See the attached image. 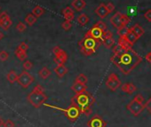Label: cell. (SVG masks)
I'll list each match as a JSON object with an SVG mask.
<instances>
[{
	"instance_id": "1",
	"label": "cell",
	"mask_w": 151,
	"mask_h": 127,
	"mask_svg": "<svg viewBox=\"0 0 151 127\" xmlns=\"http://www.w3.org/2000/svg\"><path fill=\"white\" fill-rule=\"evenodd\" d=\"M113 52L111 62L124 75L130 74L142 61V58L132 49L125 50L118 44L113 48Z\"/></svg>"
},
{
	"instance_id": "2",
	"label": "cell",
	"mask_w": 151,
	"mask_h": 127,
	"mask_svg": "<svg viewBox=\"0 0 151 127\" xmlns=\"http://www.w3.org/2000/svg\"><path fill=\"white\" fill-rule=\"evenodd\" d=\"M70 102L76 108H78L81 114L86 116H90L92 114L91 107L95 102V98L87 91H85L80 93H77L71 98Z\"/></svg>"
},
{
	"instance_id": "3",
	"label": "cell",
	"mask_w": 151,
	"mask_h": 127,
	"mask_svg": "<svg viewBox=\"0 0 151 127\" xmlns=\"http://www.w3.org/2000/svg\"><path fill=\"white\" fill-rule=\"evenodd\" d=\"M101 40L95 39L87 35H85L84 38L78 42L80 52L86 56H90L96 52V50L101 46Z\"/></svg>"
},
{
	"instance_id": "4",
	"label": "cell",
	"mask_w": 151,
	"mask_h": 127,
	"mask_svg": "<svg viewBox=\"0 0 151 127\" xmlns=\"http://www.w3.org/2000/svg\"><path fill=\"white\" fill-rule=\"evenodd\" d=\"M48 97L45 93V90L41 86V85H37L27 97L28 101L36 108H38L42 105H44Z\"/></svg>"
},
{
	"instance_id": "5",
	"label": "cell",
	"mask_w": 151,
	"mask_h": 127,
	"mask_svg": "<svg viewBox=\"0 0 151 127\" xmlns=\"http://www.w3.org/2000/svg\"><path fill=\"white\" fill-rule=\"evenodd\" d=\"M44 106H45V107H49V108H54V109H56V110H60V112H62L66 116H67V118L70 121V122H76L78 120V118L79 117V116H80V111H79V109L78 108H76L74 105H70L68 108H60V107H57V106H52V105H49V104H46V103H45L44 104Z\"/></svg>"
},
{
	"instance_id": "6",
	"label": "cell",
	"mask_w": 151,
	"mask_h": 127,
	"mask_svg": "<svg viewBox=\"0 0 151 127\" xmlns=\"http://www.w3.org/2000/svg\"><path fill=\"white\" fill-rule=\"evenodd\" d=\"M34 77L27 71H22L20 75H18L17 77V82L23 89L29 88V85H31V84L34 82Z\"/></svg>"
},
{
	"instance_id": "7",
	"label": "cell",
	"mask_w": 151,
	"mask_h": 127,
	"mask_svg": "<svg viewBox=\"0 0 151 127\" xmlns=\"http://www.w3.org/2000/svg\"><path fill=\"white\" fill-rule=\"evenodd\" d=\"M126 108L134 116H138L141 112L142 110L145 108L144 107V104L143 103H140L139 101H138L137 100H135L133 98L132 100H131L127 105H126Z\"/></svg>"
},
{
	"instance_id": "8",
	"label": "cell",
	"mask_w": 151,
	"mask_h": 127,
	"mask_svg": "<svg viewBox=\"0 0 151 127\" xmlns=\"http://www.w3.org/2000/svg\"><path fill=\"white\" fill-rule=\"evenodd\" d=\"M106 86L112 92H115L116 91L120 86H121V81L120 79L118 78L117 75L115 74V73H111L107 81H106Z\"/></svg>"
},
{
	"instance_id": "9",
	"label": "cell",
	"mask_w": 151,
	"mask_h": 127,
	"mask_svg": "<svg viewBox=\"0 0 151 127\" xmlns=\"http://www.w3.org/2000/svg\"><path fill=\"white\" fill-rule=\"evenodd\" d=\"M13 24V22L6 12H2L0 14V28L4 31L8 30Z\"/></svg>"
},
{
	"instance_id": "10",
	"label": "cell",
	"mask_w": 151,
	"mask_h": 127,
	"mask_svg": "<svg viewBox=\"0 0 151 127\" xmlns=\"http://www.w3.org/2000/svg\"><path fill=\"white\" fill-rule=\"evenodd\" d=\"M87 125L88 127H106L107 123L101 116L95 115L87 122Z\"/></svg>"
},
{
	"instance_id": "11",
	"label": "cell",
	"mask_w": 151,
	"mask_h": 127,
	"mask_svg": "<svg viewBox=\"0 0 151 127\" xmlns=\"http://www.w3.org/2000/svg\"><path fill=\"white\" fill-rule=\"evenodd\" d=\"M68 60V54L64 50H60V52L55 55V57L53 58V61L55 62V64H57V66L59 65H64L65 62Z\"/></svg>"
},
{
	"instance_id": "12",
	"label": "cell",
	"mask_w": 151,
	"mask_h": 127,
	"mask_svg": "<svg viewBox=\"0 0 151 127\" xmlns=\"http://www.w3.org/2000/svg\"><path fill=\"white\" fill-rule=\"evenodd\" d=\"M102 34H103V31L101 29H99V28H97L95 26H93L92 29H90L86 33V35H87V36H89L91 37H93L95 39H100V40H101Z\"/></svg>"
},
{
	"instance_id": "13",
	"label": "cell",
	"mask_w": 151,
	"mask_h": 127,
	"mask_svg": "<svg viewBox=\"0 0 151 127\" xmlns=\"http://www.w3.org/2000/svg\"><path fill=\"white\" fill-rule=\"evenodd\" d=\"M121 15L122 14L117 12L111 18H110V23L112 24V26L116 29H119L120 27H122V22H121Z\"/></svg>"
},
{
	"instance_id": "14",
	"label": "cell",
	"mask_w": 151,
	"mask_h": 127,
	"mask_svg": "<svg viewBox=\"0 0 151 127\" xmlns=\"http://www.w3.org/2000/svg\"><path fill=\"white\" fill-rule=\"evenodd\" d=\"M95 14L101 19L105 18L108 16V14H109L107 7H106V5H104L103 3H101L96 9H95Z\"/></svg>"
},
{
	"instance_id": "15",
	"label": "cell",
	"mask_w": 151,
	"mask_h": 127,
	"mask_svg": "<svg viewBox=\"0 0 151 127\" xmlns=\"http://www.w3.org/2000/svg\"><path fill=\"white\" fill-rule=\"evenodd\" d=\"M121 90L124 93H126L128 94H132L133 93L136 92V86L132 83H125L124 85H121Z\"/></svg>"
},
{
	"instance_id": "16",
	"label": "cell",
	"mask_w": 151,
	"mask_h": 127,
	"mask_svg": "<svg viewBox=\"0 0 151 127\" xmlns=\"http://www.w3.org/2000/svg\"><path fill=\"white\" fill-rule=\"evenodd\" d=\"M87 89V85H84V84H81V83H78V82H75L72 86H71V90L77 93H83L85 91H86Z\"/></svg>"
},
{
	"instance_id": "17",
	"label": "cell",
	"mask_w": 151,
	"mask_h": 127,
	"mask_svg": "<svg viewBox=\"0 0 151 127\" xmlns=\"http://www.w3.org/2000/svg\"><path fill=\"white\" fill-rule=\"evenodd\" d=\"M72 7H74V9L78 12H81L86 6V3L85 0H73L71 3Z\"/></svg>"
},
{
	"instance_id": "18",
	"label": "cell",
	"mask_w": 151,
	"mask_h": 127,
	"mask_svg": "<svg viewBox=\"0 0 151 127\" xmlns=\"http://www.w3.org/2000/svg\"><path fill=\"white\" fill-rule=\"evenodd\" d=\"M62 15L65 18V20L72 22L75 18V14H74V11L71 9V7L67 6L63 11H62Z\"/></svg>"
},
{
	"instance_id": "19",
	"label": "cell",
	"mask_w": 151,
	"mask_h": 127,
	"mask_svg": "<svg viewBox=\"0 0 151 127\" xmlns=\"http://www.w3.org/2000/svg\"><path fill=\"white\" fill-rule=\"evenodd\" d=\"M54 72L57 75L58 77H63L65 75L68 74V70L65 65H59L54 69Z\"/></svg>"
},
{
	"instance_id": "20",
	"label": "cell",
	"mask_w": 151,
	"mask_h": 127,
	"mask_svg": "<svg viewBox=\"0 0 151 127\" xmlns=\"http://www.w3.org/2000/svg\"><path fill=\"white\" fill-rule=\"evenodd\" d=\"M119 46H121L123 49H125V50H129V49H132V45L131 43H129L127 41V39L125 37H119L118 39V44H117Z\"/></svg>"
},
{
	"instance_id": "21",
	"label": "cell",
	"mask_w": 151,
	"mask_h": 127,
	"mask_svg": "<svg viewBox=\"0 0 151 127\" xmlns=\"http://www.w3.org/2000/svg\"><path fill=\"white\" fill-rule=\"evenodd\" d=\"M130 29L136 35V37H137L138 38H139V37H140L141 36H143V34H144V29H143L142 27L139 26V24L133 25Z\"/></svg>"
},
{
	"instance_id": "22",
	"label": "cell",
	"mask_w": 151,
	"mask_h": 127,
	"mask_svg": "<svg viewBox=\"0 0 151 127\" xmlns=\"http://www.w3.org/2000/svg\"><path fill=\"white\" fill-rule=\"evenodd\" d=\"M77 20H78V23L80 26H86V25L89 22V21H90L89 17H88L86 14H80V15L78 17Z\"/></svg>"
},
{
	"instance_id": "23",
	"label": "cell",
	"mask_w": 151,
	"mask_h": 127,
	"mask_svg": "<svg viewBox=\"0 0 151 127\" xmlns=\"http://www.w3.org/2000/svg\"><path fill=\"white\" fill-rule=\"evenodd\" d=\"M14 54L18 57V59L20 60H26V59H27V57H28V54H27V52H25V51H23V50H21V49H19L18 47L15 49V51H14Z\"/></svg>"
},
{
	"instance_id": "24",
	"label": "cell",
	"mask_w": 151,
	"mask_h": 127,
	"mask_svg": "<svg viewBox=\"0 0 151 127\" xmlns=\"http://www.w3.org/2000/svg\"><path fill=\"white\" fill-rule=\"evenodd\" d=\"M37 17L31 13L27 14V16L25 17V22L29 25V26H33L36 22H37Z\"/></svg>"
},
{
	"instance_id": "25",
	"label": "cell",
	"mask_w": 151,
	"mask_h": 127,
	"mask_svg": "<svg viewBox=\"0 0 151 127\" xmlns=\"http://www.w3.org/2000/svg\"><path fill=\"white\" fill-rule=\"evenodd\" d=\"M38 74H39V76H40V77H41L42 79H46V78H48L49 76L51 75V70H50L47 67H44V68H42V69L39 70Z\"/></svg>"
},
{
	"instance_id": "26",
	"label": "cell",
	"mask_w": 151,
	"mask_h": 127,
	"mask_svg": "<svg viewBox=\"0 0 151 127\" xmlns=\"http://www.w3.org/2000/svg\"><path fill=\"white\" fill-rule=\"evenodd\" d=\"M17 77H18V75L16 74L14 70H10V72L6 76V78L10 84H14L15 82H17Z\"/></svg>"
},
{
	"instance_id": "27",
	"label": "cell",
	"mask_w": 151,
	"mask_h": 127,
	"mask_svg": "<svg viewBox=\"0 0 151 127\" xmlns=\"http://www.w3.org/2000/svg\"><path fill=\"white\" fill-rule=\"evenodd\" d=\"M32 14L37 17V18H39L41 17L44 14H45V9L39 6H36L33 9H32Z\"/></svg>"
},
{
	"instance_id": "28",
	"label": "cell",
	"mask_w": 151,
	"mask_h": 127,
	"mask_svg": "<svg viewBox=\"0 0 151 127\" xmlns=\"http://www.w3.org/2000/svg\"><path fill=\"white\" fill-rule=\"evenodd\" d=\"M124 37H125V38L127 39V41H128L129 43H131L132 44H133L136 42V40L138 39V37H136V35H135L131 29L129 30V32L127 33V35H126Z\"/></svg>"
},
{
	"instance_id": "29",
	"label": "cell",
	"mask_w": 151,
	"mask_h": 127,
	"mask_svg": "<svg viewBox=\"0 0 151 127\" xmlns=\"http://www.w3.org/2000/svg\"><path fill=\"white\" fill-rule=\"evenodd\" d=\"M101 44H103L107 48H111L115 44V40H114L113 37H108V38L101 40Z\"/></svg>"
},
{
	"instance_id": "30",
	"label": "cell",
	"mask_w": 151,
	"mask_h": 127,
	"mask_svg": "<svg viewBox=\"0 0 151 127\" xmlns=\"http://www.w3.org/2000/svg\"><path fill=\"white\" fill-rule=\"evenodd\" d=\"M129 30L130 29H128L126 26H122L119 29H117V35L119 36V37H124L129 32Z\"/></svg>"
},
{
	"instance_id": "31",
	"label": "cell",
	"mask_w": 151,
	"mask_h": 127,
	"mask_svg": "<svg viewBox=\"0 0 151 127\" xmlns=\"http://www.w3.org/2000/svg\"><path fill=\"white\" fill-rule=\"evenodd\" d=\"M75 82H78V83H81V84L86 85L87 82H88V79H87V77L85 74H79L77 77H76Z\"/></svg>"
},
{
	"instance_id": "32",
	"label": "cell",
	"mask_w": 151,
	"mask_h": 127,
	"mask_svg": "<svg viewBox=\"0 0 151 127\" xmlns=\"http://www.w3.org/2000/svg\"><path fill=\"white\" fill-rule=\"evenodd\" d=\"M131 22L130 18L126 15V14H122L121 15V22H122V26H126L127 24H129Z\"/></svg>"
},
{
	"instance_id": "33",
	"label": "cell",
	"mask_w": 151,
	"mask_h": 127,
	"mask_svg": "<svg viewBox=\"0 0 151 127\" xmlns=\"http://www.w3.org/2000/svg\"><path fill=\"white\" fill-rule=\"evenodd\" d=\"M26 29H27V26H26V24L24 23V22H19L18 24H17V26H16V29L19 31V32H21V33H22V32H24L25 30H26Z\"/></svg>"
},
{
	"instance_id": "34",
	"label": "cell",
	"mask_w": 151,
	"mask_h": 127,
	"mask_svg": "<svg viewBox=\"0 0 151 127\" xmlns=\"http://www.w3.org/2000/svg\"><path fill=\"white\" fill-rule=\"evenodd\" d=\"M61 27H62V29H63L64 30H66V31L69 30V29H71V27H72L71 22H69V21H67V20H66L65 22H62Z\"/></svg>"
},
{
	"instance_id": "35",
	"label": "cell",
	"mask_w": 151,
	"mask_h": 127,
	"mask_svg": "<svg viewBox=\"0 0 151 127\" xmlns=\"http://www.w3.org/2000/svg\"><path fill=\"white\" fill-rule=\"evenodd\" d=\"M93 26H95V27H97V28L101 29L102 31L107 30V25H106V24H105V22H102V21L98 22H97V23H95Z\"/></svg>"
},
{
	"instance_id": "36",
	"label": "cell",
	"mask_w": 151,
	"mask_h": 127,
	"mask_svg": "<svg viewBox=\"0 0 151 127\" xmlns=\"http://www.w3.org/2000/svg\"><path fill=\"white\" fill-rule=\"evenodd\" d=\"M33 67V64H32V62L30 60H24L23 62V68L25 70H31Z\"/></svg>"
},
{
	"instance_id": "37",
	"label": "cell",
	"mask_w": 151,
	"mask_h": 127,
	"mask_svg": "<svg viewBox=\"0 0 151 127\" xmlns=\"http://www.w3.org/2000/svg\"><path fill=\"white\" fill-rule=\"evenodd\" d=\"M8 57H9V54L6 51L0 52V61H6L8 59Z\"/></svg>"
},
{
	"instance_id": "38",
	"label": "cell",
	"mask_w": 151,
	"mask_h": 127,
	"mask_svg": "<svg viewBox=\"0 0 151 127\" xmlns=\"http://www.w3.org/2000/svg\"><path fill=\"white\" fill-rule=\"evenodd\" d=\"M3 126H4V127H14L15 124H14V123L11 119H7V120L4 121Z\"/></svg>"
},
{
	"instance_id": "39",
	"label": "cell",
	"mask_w": 151,
	"mask_h": 127,
	"mask_svg": "<svg viewBox=\"0 0 151 127\" xmlns=\"http://www.w3.org/2000/svg\"><path fill=\"white\" fill-rule=\"evenodd\" d=\"M18 48L21 49V50H23L25 52H27L29 50V45L25 43V42H22L19 45H18Z\"/></svg>"
},
{
	"instance_id": "40",
	"label": "cell",
	"mask_w": 151,
	"mask_h": 127,
	"mask_svg": "<svg viewBox=\"0 0 151 127\" xmlns=\"http://www.w3.org/2000/svg\"><path fill=\"white\" fill-rule=\"evenodd\" d=\"M144 107L145 108H147V110L151 114V97L149 100H147V101L146 103H144Z\"/></svg>"
},
{
	"instance_id": "41",
	"label": "cell",
	"mask_w": 151,
	"mask_h": 127,
	"mask_svg": "<svg viewBox=\"0 0 151 127\" xmlns=\"http://www.w3.org/2000/svg\"><path fill=\"white\" fill-rule=\"evenodd\" d=\"M134 99H135V100H137L138 101H139L140 103H143V104H144L145 99H144V97H143L141 94H139H139L135 95V96H134Z\"/></svg>"
},
{
	"instance_id": "42",
	"label": "cell",
	"mask_w": 151,
	"mask_h": 127,
	"mask_svg": "<svg viewBox=\"0 0 151 127\" xmlns=\"http://www.w3.org/2000/svg\"><path fill=\"white\" fill-rule=\"evenodd\" d=\"M106 7H107V9H108L109 14L112 13L115 10V6L112 3H108V5H106Z\"/></svg>"
},
{
	"instance_id": "43",
	"label": "cell",
	"mask_w": 151,
	"mask_h": 127,
	"mask_svg": "<svg viewBox=\"0 0 151 127\" xmlns=\"http://www.w3.org/2000/svg\"><path fill=\"white\" fill-rule=\"evenodd\" d=\"M144 17H145V19H146L147 22H151V10L147 11V12L145 13V14H144Z\"/></svg>"
},
{
	"instance_id": "44",
	"label": "cell",
	"mask_w": 151,
	"mask_h": 127,
	"mask_svg": "<svg viewBox=\"0 0 151 127\" xmlns=\"http://www.w3.org/2000/svg\"><path fill=\"white\" fill-rule=\"evenodd\" d=\"M60 50H61V48H60V46L56 45V46H54V47L52 48V53H53L54 55H56V54H58V53L60 52Z\"/></svg>"
},
{
	"instance_id": "45",
	"label": "cell",
	"mask_w": 151,
	"mask_h": 127,
	"mask_svg": "<svg viewBox=\"0 0 151 127\" xmlns=\"http://www.w3.org/2000/svg\"><path fill=\"white\" fill-rule=\"evenodd\" d=\"M146 60L151 64V52H149L146 55Z\"/></svg>"
},
{
	"instance_id": "46",
	"label": "cell",
	"mask_w": 151,
	"mask_h": 127,
	"mask_svg": "<svg viewBox=\"0 0 151 127\" xmlns=\"http://www.w3.org/2000/svg\"><path fill=\"white\" fill-rule=\"evenodd\" d=\"M3 123H4V119L1 116H0V127L3 126Z\"/></svg>"
},
{
	"instance_id": "47",
	"label": "cell",
	"mask_w": 151,
	"mask_h": 127,
	"mask_svg": "<svg viewBox=\"0 0 151 127\" xmlns=\"http://www.w3.org/2000/svg\"><path fill=\"white\" fill-rule=\"evenodd\" d=\"M4 37H5L4 33H3L2 31H0V40H1V39H3V38H4Z\"/></svg>"
},
{
	"instance_id": "48",
	"label": "cell",
	"mask_w": 151,
	"mask_h": 127,
	"mask_svg": "<svg viewBox=\"0 0 151 127\" xmlns=\"http://www.w3.org/2000/svg\"><path fill=\"white\" fill-rule=\"evenodd\" d=\"M0 9H1V7H0Z\"/></svg>"
}]
</instances>
